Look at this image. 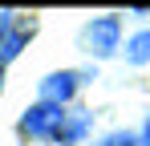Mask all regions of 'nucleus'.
I'll return each instance as SVG.
<instances>
[{
	"label": "nucleus",
	"instance_id": "nucleus-1",
	"mask_svg": "<svg viewBox=\"0 0 150 146\" xmlns=\"http://www.w3.org/2000/svg\"><path fill=\"white\" fill-rule=\"evenodd\" d=\"M33 138H61V130H65V114H61V106H49V101H41V106H33L25 118H21Z\"/></svg>",
	"mask_w": 150,
	"mask_h": 146
},
{
	"label": "nucleus",
	"instance_id": "nucleus-2",
	"mask_svg": "<svg viewBox=\"0 0 150 146\" xmlns=\"http://www.w3.org/2000/svg\"><path fill=\"white\" fill-rule=\"evenodd\" d=\"M118 33H122V21L118 16H101V21H93L89 24V45H93V53L98 57H110L114 49H118Z\"/></svg>",
	"mask_w": 150,
	"mask_h": 146
},
{
	"label": "nucleus",
	"instance_id": "nucleus-3",
	"mask_svg": "<svg viewBox=\"0 0 150 146\" xmlns=\"http://www.w3.org/2000/svg\"><path fill=\"white\" fill-rule=\"evenodd\" d=\"M77 89V73H49L45 81H41V97L49 101V106H61V101H69Z\"/></svg>",
	"mask_w": 150,
	"mask_h": 146
},
{
	"label": "nucleus",
	"instance_id": "nucleus-4",
	"mask_svg": "<svg viewBox=\"0 0 150 146\" xmlns=\"http://www.w3.org/2000/svg\"><path fill=\"white\" fill-rule=\"evenodd\" d=\"M126 57H130L134 65H146V61H150V33H138V37H130V45H126Z\"/></svg>",
	"mask_w": 150,
	"mask_h": 146
},
{
	"label": "nucleus",
	"instance_id": "nucleus-5",
	"mask_svg": "<svg viewBox=\"0 0 150 146\" xmlns=\"http://www.w3.org/2000/svg\"><path fill=\"white\" fill-rule=\"evenodd\" d=\"M28 33H33V24H28V28H16V33H12V37H4V41H0V61H12V57H16V53H21V45H25L28 41Z\"/></svg>",
	"mask_w": 150,
	"mask_h": 146
},
{
	"label": "nucleus",
	"instance_id": "nucleus-6",
	"mask_svg": "<svg viewBox=\"0 0 150 146\" xmlns=\"http://www.w3.org/2000/svg\"><path fill=\"white\" fill-rule=\"evenodd\" d=\"M101 146H138V138H134V134H126V130H118V134L101 138Z\"/></svg>",
	"mask_w": 150,
	"mask_h": 146
},
{
	"label": "nucleus",
	"instance_id": "nucleus-7",
	"mask_svg": "<svg viewBox=\"0 0 150 146\" xmlns=\"http://www.w3.org/2000/svg\"><path fill=\"white\" fill-rule=\"evenodd\" d=\"M8 24H12V12H0V41H4V33H8Z\"/></svg>",
	"mask_w": 150,
	"mask_h": 146
},
{
	"label": "nucleus",
	"instance_id": "nucleus-8",
	"mask_svg": "<svg viewBox=\"0 0 150 146\" xmlns=\"http://www.w3.org/2000/svg\"><path fill=\"white\" fill-rule=\"evenodd\" d=\"M142 146H150V122H146V130H142Z\"/></svg>",
	"mask_w": 150,
	"mask_h": 146
}]
</instances>
